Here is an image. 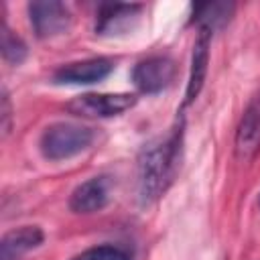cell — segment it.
I'll use <instances>...</instances> for the list:
<instances>
[{"label": "cell", "instance_id": "6da1fadb", "mask_svg": "<svg viewBox=\"0 0 260 260\" xmlns=\"http://www.w3.org/2000/svg\"><path fill=\"white\" fill-rule=\"evenodd\" d=\"M181 144H183V120L177 122V126L169 136L150 140L138 152L136 177H138V199L142 205L154 203L173 183V177L181 160Z\"/></svg>", "mask_w": 260, "mask_h": 260}, {"label": "cell", "instance_id": "7a4b0ae2", "mask_svg": "<svg viewBox=\"0 0 260 260\" xmlns=\"http://www.w3.org/2000/svg\"><path fill=\"white\" fill-rule=\"evenodd\" d=\"M93 128L73 122H57L43 130L39 146L47 160H67L91 146Z\"/></svg>", "mask_w": 260, "mask_h": 260}, {"label": "cell", "instance_id": "3957f363", "mask_svg": "<svg viewBox=\"0 0 260 260\" xmlns=\"http://www.w3.org/2000/svg\"><path fill=\"white\" fill-rule=\"evenodd\" d=\"M136 95L132 93H83L67 104V112L77 118H112L134 108Z\"/></svg>", "mask_w": 260, "mask_h": 260}, {"label": "cell", "instance_id": "277c9868", "mask_svg": "<svg viewBox=\"0 0 260 260\" xmlns=\"http://www.w3.org/2000/svg\"><path fill=\"white\" fill-rule=\"evenodd\" d=\"M28 20L39 39L63 35L71 24V12L57 0H35L28 4Z\"/></svg>", "mask_w": 260, "mask_h": 260}, {"label": "cell", "instance_id": "5b68a950", "mask_svg": "<svg viewBox=\"0 0 260 260\" xmlns=\"http://www.w3.org/2000/svg\"><path fill=\"white\" fill-rule=\"evenodd\" d=\"M260 150V93L252 98L244 110L236 136H234V154L240 162H250Z\"/></svg>", "mask_w": 260, "mask_h": 260}, {"label": "cell", "instance_id": "8992f818", "mask_svg": "<svg viewBox=\"0 0 260 260\" xmlns=\"http://www.w3.org/2000/svg\"><path fill=\"white\" fill-rule=\"evenodd\" d=\"M175 77V63L169 57L154 55L138 61L132 69V81L142 93H158L171 85Z\"/></svg>", "mask_w": 260, "mask_h": 260}, {"label": "cell", "instance_id": "52a82bcc", "mask_svg": "<svg viewBox=\"0 0 260 260\" xmlns=\"http://www.w3.org/2000/svg\"><path fill=\"white\" fill-rule=\"evenodd\" d=\"M114 71V61L108 57H93L61 65L53 73V81L61 85H89L106 79Z\"/></svg>", "mask_w": 260, "mask_h": 260}, {"label": "cell", "instance_id": "ba28073f", "mask_svg": "<svg viewBox=\"0 0 260 260\" xmlns=\"http://www.w3.org/2000/svg\"><path fill=\"white\" fill-rule=\"evenodd\" d=\"M142 4H102L95 16V35L100 37H116L128 32L138 16Z\"/></svg>", "mask_w": 260, "mask_h": 260}, {"label": "cell", "instance_id": "9c48e42d", "mask_svg": "<svg viewBox=\"0 0 260 260\" xmlns=\"http://www.w3.org/2000/svg\"><path fill=\"white\" fill-rule=\"evenodd\" d=\"M211 35L213 30L207 26H197V37H195V45H193V53H191V67H189V79H187V89H185V106L191 104L203 83H205V75H207V63H209V45H211Z\"/></svg>", "mask_w": 260, "mask_h": 260}, {"label": "cell", "instance_id": "30bf717a", "mask_svg": "<svg viewBox=\"0 0 260 260\" xmlns=\"http://www.w3.org/2000/svg\"><path fill=\"white\" fill-rule=\"evenodd\" d=\"M108 201H110V181L106 177H91L73 189L69 197V209L75 213H95L104 209Z\"/></svg>", "mask_w": 260, "mask_h": 260}, {"label": "cell", "instance_id": "8fae6325", "mask_svg": "<svg viewBox=\"0 0 260 260\" xmlns=\"http://www.w3.org/2000/svg\"><path fill=\"white\" fill-rule=\"evenodd\" d=\"M45 240L39 225H22L10 230L0 240V260H20L26 252L41 246Z\"/></svg>", "mask_w": 260, "mask_h": 260}, {"label": "cell", "instance_id": "7c38bea8", "mask_svg": "<svg viewBox=\"0 0 260 260\" xmlns=\"http://www.w3.org/2000/svg\"><path fill=\"white\" fill-rule=\"evenodd\" d=\"M234 12V4L228 2H209V4H197L193 8L191 22H197V26H207L211 30L223 26Z\"/></svg>", "mask_w": 260, "mask_h": 260}, {"label": "cell", "instance_id": "4fadbf2b", "mask_svg": "<svg viewBox=\"0 0 260 260\" xmlns=\"http://www.w3.org/2000/svg\"><path fill=\"white\" fill-rule=\"evenodd\" d=\"M26 55H28V49H26L24 41L18 35H14L6 26V22H2V57H4V61L10 65H20L26 59Z\"/></svg>", "mask_w": 260, "mask_h": 260}, {"label": "cell", "instance_id": "5bb4252c", "mask_svg": "<svg viewBox=\"0 0 260 260\" xmlns=\"http://www.w3.org/2000/svg\"><path fill=\"white\" fill-rule=\"evenodd\" d=\"M73 260H132L130 254L114 244H102V246H93L83 250L81 254H77Z\"/></svg>", "mask_w": 260, "mask_h": 260}, {"label": "cell", "instance_id": "9a60e30c", "mask_svg": "<svg viewBox=\"0 0 260 260\" xmlns=\"http://www.w3.org/2000/svg\"><path fill=\"white\" fill-rule=\"evenodd\" d=\"M10 132V102H8V93L2 91V134L6 136Z\"/></svg>", "mask_w": 260, "mask_h": 260}, {"label": "cell", "instance_id": "2e32d148", "mask_svg": "<svg viewBox=\"0 0 260 260\" xmlns=\"http://www.w3.org/2000/svg\"><path fill=\"white\" fill-rule=\"evenodd\" d=\"M258 205H260V197H258Z\"/></svg>", "mask_w": 260, "mask_h": 260}]
</instances>
